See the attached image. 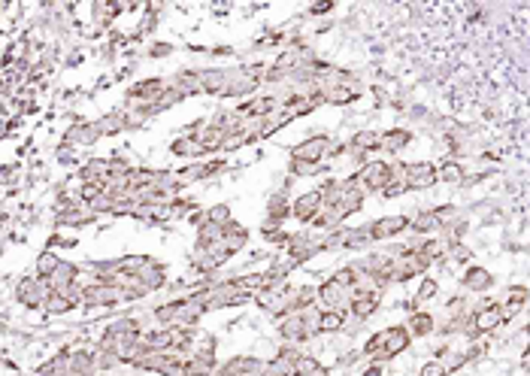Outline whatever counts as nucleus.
<instances>
[{
    "label": "nucleus",
    "mask_w": 530,
    "mask_h": 376,
    "mask_svg": "<svg viewBox=\"0 0 530 376\" xmlns=\"http://www.w3.org/2000/svg\"><path fill=\"white\" fill-rule=\"evenodd\" d=\"M400 195H406V182L403 179H394L385 191H382V197H400Z\"/></svg>",
    "instance_id": "nucleus-37"
},
{
    "label": "nucleus",
    "mask_w": 530,
    "mask_h": 376,
    "mask_svg": "<svg viewBox=\"0 0 530 376\" xmlns=\"http://www.w3.org/2000/svg\"><path fill=\"white\" fill-rule=\"evenodd\" d=\"M358 179L364 186V191H379L382 195L394 182V164H388V161H367L358 170Z\"/></svg>",
    "instance_id": "nucleus-2"
},
{
    "label": "nucleus",
    "mask_w": 530,
    "mask_h": 376,
    "mask_svg": "<svg viewBox=\"0 0 530 376\" xmlns=\"http://www.w3.org/2000/svg\"><path fill=\"white\" fill-rule=\"evenodd\" d=\"M82 306V286H70V288H52L49 301H45L43 313L45 316H67V313L79 310Z\"/></svg>",
    "instance_id": "nucleus-4"
},
{
    "label": "nucleus",
    "mask_w": 530,
    "mask_h": 376,
    "mask_svg": "<svg viewBox=\"0 0 530 376\" xmlns=\"http://www.w3.org/2000/svg\"><path fill=\"white\" fill-rule=\"evenodd\" d=\"M206 219H210V221H215V225H221V228H225V225H227V221H234V219H230V210H227V206H225V204H218V206H212V210H210V212H206Z\"/></svg>",
    "instance_id": "nucleus-36"
},
{
    "label": "nucleus",
    "mask_w": 530,
    "mask_h": 376,
    "mask_svg": "<svg viewBox=\"0 0 530 376\" xmlns=\"http://www.w3.org/2000/svg\"><path fill=\"white\" fill-rule=\"evenodd\" d=\"M288 212H291V204H288V197H282V195H276L270 206H267V219L273 221V225H279L282 219H288Z\"/></svg>",
    "instance_id": "nucleus-31"
},
{
    "label": "nucleus",
    "mask_w": 530,
    "mask_h": 376,
    "mask_svg": "<svg viewBox=\"0 0 530 376\" xmlns=\"http://www.w3.org/2000/svg\"><path fill=\"white\" fill-rule=\"evenodd\" d=\"M37 376H70V349H61L58 355H52L49 362H45Z\"/></svg>",
    "instance_id": "nucleus-23"
},
{
    "label": "nucleus",
    "mask_w": 530,
    "mask_h": 376,
    "mask_svg": "<svg viewBox=\"0 0 530 376\" xmlns=\"http://www.w3.org/2000/svg\"><path fill=\"white\" fill-rule=\"evenodd\" d=\"M297 355H300V352H294V349H282L279 355L273 358V362H267V364H264V373H261V376H294V362H297Z\"/></svg>",
    "instance_id": "nucleus-16"
},
{
    "label": "nucleus",
    "mask_w": 530,
    "mask_h": 376,
    "mask_svg": "<svg viewBox=\"0 0 530 376\" xmlns=\"http://www.w3.org/2000/svg\"><path fill=\"white\" fill-rule=\"evenodd\" d=\"M409 216H382L370 225V234H373V243H388L394 237H400L403 231H409Z\"/></svg>",
    "instance_id": "nucleus-8"
},
{
    "label": "nucleus",
    "mask_w": 530,
    "mask_h": 376,
    "mask_svg": "<svg viewBox=\"0 0 530 376\" xmlns=\"http://www.w3.org/2000/svg\"><path fill=\"white\" fill-rule=\"evenodd\" d=\"M201 79H203V95L225 97L227 82H230V70H225V67H210V70H201Z\"/></svg>",
    "instance_id": "nucleus-15"
},
{
    "label": "nucleus",
    "mask_w": 530,
    "mask_h": 376,
    "mask_svg": "<svg viewBox=\"0 0 530 376\" xmlns=\"http://www.w3.org/2000/svg\"><path fill=\"white\" fill-rule=\"evenodd\" d=\"M406 328H409V334L412 337H430V334H434V328H436V319L434 316H430V313H412V316H409V325H406Z\"/></svg>",
    "instance_id": "nucleus-26"
},
{
    "label": "nucleus",
    "mask_w": 530,
    "mask_h": 376,
    "mask_svg": "<svg viewBox=\"0 0 530 376\" xmlns=\"http://www.w3.org/2000/svg\"><path fill=\"white\" fill-rule=\"evenodd\" d=\"M45 282H49L52 288H70V286H79V267L70 264V261H61L58 270L52 273Z\"/></svg>",
    "instance_id": "nucleus-20"
},
{
    "label": "nucleus",
    "mask_w": 530,
    "mask_h": 376,
    "mask_svg": "<svg viewBox=\"0 0 530 376\" xmlns=\"http://www.w3.org/2000/svg\"><path fill=\"white\" fill-rule=\"evenodd\" d=\"M345 316H349V313L321 310V316H318V337H321V334H336V331H343V328H345Z\"/></svg>",
    "instance_id": "nucleus-27"
},
{
    "label": "nucleus",
    "mask_w": 530,
    "mask_h": 376,
    "mask_svg": "<svg viewBox=\"0 0 530 376\" xmlns=\"http://www.w3.org/2000/svg\"><path fill=\"white\" fill-rule=\"evenodd\" d=\"M321 206H325V201H321V188L303 191V195L291 204V216L297 221H303V225H312V219L321 212Z\"/></svg>",
    "instance_id": "nucleus-9"
},
{
    "label": "nucleus",
    "mask_w": 530,
    "mask_h": 376,
    "mask_svg": "<svg viewBox=\"0 0 530 376\" xmlns=\"http://www.w3.org/2000/svg\"><path fill=\"white\" fill-rule=\"evenodd\" d=\"M49 295H52V286L45 279H40L37 273L19 279V286H15V301L25 306V310H43Z\"/></svg>",
    "instance_id": "nucleus-1"
},
{
    "label": "nucleus",
    "mask_w": 530,
    "mask_h": 376,
    "mask_svg": "<svg viewBox=\"0 0 530 376\" xmlns=\"http://www.w3.org/2000/svg\"><path fill=\"white\" fill-rule=\"evenodd\" d=\"M321 170H325L321 164H309V161H291V173H294V176H316Z\"/></svg>",
    "instance_id": "nucleus-35"
},
{
    "label": "nucleus",
    "mask_w": 530,
    "mask_h": 376,
    "mask_svg": "<svg viewBox=\"0 0 530 376\" xmlns=\"http://www.w3.org/2000/svg\"><path fill=\"white\" fill-rule=\"evenodd\" d=\"M170 152H173V155H179V158H197V155H206L203 146H201V140H197V137H191V134H182L179 140H173Z\"/></svg>",
    "instance_id": "nucleus-25"
},
{
    "label": "nucleus",
    "mask_w": 530,
    "mask_h": 376,
    "mask_svg": "<svg viewBox=\"0 0 530 376\" xmlns=\"http://www.w3.org/2000/svg\"><path fill=\"white\" fill-rule=\"evenodd\" d=\"M440 167V182H464V167L458 161H442Z\"/></svg>",
    "instance_id": "nucleus-32"
},
{
    "label": "nucleus",
    "mask_w": 530,
    "mask_h": 376,
    "mask_svg": "<svg viewBox=\"0 0 530 376\" xmlns=\"http://www.w3.org/2000/svg\"><path fill=\"white\" fill-rule=\"evenodd\" d=\"M330 10H334V3H330V0H325V3H316V6H312V15H325V12H330Z\"/></svg>",
    "instance_id": "nucleus-40"
},
{
    "label": "nucleus",
    "mask_w": 530,
    "mask_h": 376,
    "mask_svg": "<svg viewBox=\"0 0 530 376\" xmlns=\"http://www.w3.org/2000/svg\"><path fill=\"white\" fill-rule=\"evenodd\" d=\"M440 182V167L430 161H416L406 164V191H427Z\"/></svg>",
    "instance_id": "nucleus-5"
},
{
    "label": "nucleus",
    "mask_w": 530,
    "mask_h": 376,
    "mask_svg": "<svg viewBox=\"0 0 530 376\" xmlns=\"http://www.w3.org/2000/svg\"><path fill=\"white\" fill-rule=\"evenodd\" d=\"M360 376H388V373H385V362H373V364H367V370L360 373Z\"/></svg>",
    "instance_id": "nucleus-38"
},
{
    "label": "nucleus",
    "mask_w": 530,
    "mask_h": 376,
    "mask_svg": "<svg viewBox=\"0 0 530 376\" xmlns=\"http://www.w3.org/2000/svg\"><path fill=\"white\" fill-rule=\"evenodd\" d=\"M351 304V291L340 286V282L330 276L325 286H318V306L321 310H334V313H349Z\"/></svg>",
    "instance_id": "nucleus-6"
},
{
    "label": "nucleus",
    "mask_w": 530,
    "mask_h": 376,
    "mask_svg": "<svg viewBox=\"0 0 530 376\" xmlns=\"http://www.w3.org/2000/svg\"><path fill=\"white\" fill-rule=\"evenodd\" d=\"M330 146L334 140L325 134H316V137H306L297 146H291V161H309V164H321L327 155H330Z\"/></svg>",
    "instance_id": "nucleus-3"
},
{
    "label": "nucleus",
    "mask_w": 530,
    "mask_h": 376,
    "mask_svg": "<svg viewBox=\"0 0 530 376\" xmlns=\"http://www.w3.org/2000/svg\"><path fill=\"white\" fill-rule=\"evenodd\" d=\"M373 243L370 225L364 228H345V249H367Z\"/></svg>",
    "instance_id": "nucleus-29"
},
{
    "label": "nucleus",
    "mask_w": 530,
    "mask_h": 376,
    "mask_svg": "<svg viewBox=\"0 0 530 376\" xmlns=\"http://www.w3.org/2000/svg\"><path fill=\"white\" fill-rule=\"evenodd\" d=\"M418 376H449V367H445L442 358H430L427 364H421Z\"/></svg>",
    "instance_id": "nucleus-34"
},
{
    "label": "nucleus",
    "mask_w": 530,
    "mask_h": 376,
    "mask_svg": "<svg viewBox=\"0 0 530 376\" xmlns=\"http://www.w3.org/2000/svg\"><path fill=\"white\" fill-rule=\"evenodd\" d=\"M97 137H103L101 128H97V121L94 125H91V121H76V125L67 130V146H73V149H85V146H91Z\"/></svg>",
    "instance_id": "nucleus-14"
},
{
    "label": "nucleus",
    "mask_w": 530,
    "mask_h": 376,
    "mask_svg": "<svg viewBox=\"0 0 530 376\" xmlns=\"http://www.w3.org/2000/svg\"><path fill=\"white\" fill-rule=\"evenodd\" d=\"M221 243L227 246L230 255H236V252H240L245 243H249V231H245L240 221H227V225H225V234H221Z\"/></svg>",
    "instance_id": "nucleus-21"
},
{
    "label": "nucleus",
    "mask_w": 530,
    "mask_h": 376,
    "mask_svg": "<svg viewBox=\"0 0 530 376\" xmlns=\"http://www.w3.org/2000/svg\"><path fill=\"white\" fill-rule=\"evenodd\" d=\"M530 304V288H524V286H512L509 291H506V301H503V316H506V321H509L512 316H518L521 310Z\"/></svg>",
    "instance_id": "nucleus-19"
},
{
    "label": "nucleus",
    "mask_w": 530,
    "mask_h": 376,
    "mask_svg": "<svg viewBox=\"0 0 530 376\" xmlns=\"http://www.w3.org/2000/svg\"><path fill=\"white\" fill-rule=\"evenodd\" d=\"M110 176H112V161L110 158H91V161L82 164V170H79L82 182H94V186H103V188H106V182H110Z\"/></svg>",
    "instance_id": "nucleus-12"
},
{
    "label": "nucleus",
    "mask_w": 530,
    "mask_h": 376,
    "mask_svg": "<svg viewBox=\"0 0 530 376\" xmlns=\"http://www.w3.org/2000/svg\"><path fill=\"white\" fill-rule=\"evenodd\" d=\"M58 264H61V258L52 249H45L43 255L37 258V276H40V279H49V276L58 270Z\"/></svg>",
    "instance_id": "nucleus-30"
},
{
    "label": "nucleus",
    "mask_w": 530,
    "mask_h": 376,
    "mask_svg": "<svg viewBox=\"0 0 530 376\" xmlns=\"http://www.w3.org/2000/svg\"><path fill=\"white\" fill-rule=\"evenodd\" d=\"M170 52H173L170 43H155L152 46V58H164V55H170Z\"/></svg>",
    "instance_id": "nucleus-39"
},
{
    "label": "nucleus",
    "mask_w": 530,
    "mask_h": 376,
    "mask_svg": "<svg viewBox=\"0 0 530 376\" xmlns=\"http://www.w3.org/2000/svg\"><path fill=\"white\" fill-rule=\"evenodd\" d=\"M409 328L406 325H391L388 328V340H385V349H382V355L376 358V362H391V358H397L400 352L409 349Z\"/></svg>",
    "instance_id": "nucleus-11"
},
{
    "label": "nucleus",
    "mask_w": 530,
    "mask_h": 376,
    "mask_svg": "<svg viewBox=\"0 0 530 376\" xmlns=\"http://www.w3.org/2000/svg\"><path fill=\"white\" fill-rule=\"evenodd\" d=\"M436 291H440V282H436V279H425V282H421V288H418V295L412 297V306L427 304L430 297H436Z\"/></svg>",
    "instance_id": "nucleus-33"
},
{
    "label": "nucleus",
    "mask_w": 530,
    "mask_h": 376,
    "mask_svg": "<svg viewBox=\"0 0 530 376\" xmlns=\"http://www.w3.org/2000/svg\"><path fill=\"white\" fill-rule=\"evenodd\" d=\"M460 286L467 291H479V295H485V291L494 286V276H491L485 267H467L464 276H460Z\"/></svg>",
    "instance_id": "nucleus-17"
},
{
    "label": "nucleus",
    "mask_w": 530,
    "mask_h": 376,
    "mask_svg": "<svg viewBox=\"0 0 530 376\" xmlns=\"http://www.w3.org/2000/svg\"><path fill=\"white\" fill-rule=\"evenodd\" d=\"M409 143H412V130H406V128H391L382 134V149L385 152H400Z\"/></svg>",
    "instance_id": "nucleus-24"
},
{
    "label": "nucleus",
    "mask_w": 530,
    "mask_h": 376,
    "mask_svg": "<svg viewBox=\"0 0 530 376\" xmlns=\"http://www.w3.org/2000/svg\"><path fill=\"white\" fill-rule=\"evenodd\" d=\"M473 321V331L476 334H491L494 328H500L506 316H503V304H497V301H488L485 306H479V310L470 316Z\"/></svg>",
    "instance_id": "nucleus-7"
},
{
    "label": "nucleus",
    "mask_w": 530,
    "mask_h": 376,
    "mask_svg": "<svg viewBox=\"0 0 530 376\" xmlns=\"http://www.w3.org/2000/svg\"><path fill=\"white\" fill-rule=\"evenodd\" d=\"M264 364L267 362H261V358L255 355H236V358H230V362H225L215 370V376H261L264 373Z\"/></svg>",
    "instance_id": "nucleus-10"
},
{
    "label": "nucleus",
    "mask_w": 530,
    "mask_h": 376,
    "mask_svg": "<svg viewBox=\"0 0 530 376\" xmlns=\"http://www.w3.org/2000/svg\"><path fill=\"white\" fill-rule=\"evenodd\" d=\"M170 88H173L179 97H197V95H203L201 70H182V73H176V79L170 82Z\"/></svg>",
    "instance_id": "nucleus-13"
},
{
    "label": "nucleus",
    "mask_w": 530,
    "mask_h": 376,
    "mask_svg": "<svg viewBox=\"0 0 530 376\" xmlns=\"http://www.w3.org/2000/svg\"><path fill=\"white\" fill-rule=\"evenodd\" d=\"M294 376H327V367L312 355H297L294 362Z\"/></svg>",
    "instance_id": "nucleus-28"
},
{
    "label": "nucleus",
    "mask_w": 530,
    "mask_h": 376,
    "mask_svg": "<svg viewBox=\"0 0 530 376\" xmlns=\"http://www.w3.org/2000/svg\"><path fill=\"white\" fill-rule=\"evenodd\" d=\"M349 149H351V155H370V152L376 149H382V134L379 130H358L355 137H351V143H349Z\"/></svg>",
    "instance_id": "nucleus-18"
},
{
    "label": "nucleus",
    "mask_w": 530,
    "mask_h": 376,
    "mask_svg": "<svg viewBox=\"0 0 530 376\" xmlns=\"http://www.w3.org/2000/svg\"><path fill=\"white\" fill-rule=\"evenodd\" d=\"M436 228H442L440 210H421L418 216H412V221H409L412 234H430V231H436Z\"/></svg>",
    "instance_id": "nucleus-22"
}]
</instances>
